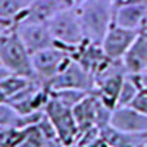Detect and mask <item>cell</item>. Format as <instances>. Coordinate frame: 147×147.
<instances>
[{
	"label": "cell",
	"mask_w": 147,
	"mask_h": 147,
	"mask_svg": "<svg viewBox=\"0 0 147 147\" xmlns=\"http://www.w3.org/2000/svg\"><path fill=\"white\" fill-rule=\"evenodd\" d=\"M75 9L80 15L85 40L102 44L106 31L113 24L116 9L113 0H84Z\"/></svg>",
	"instance_id": "6da1fadb"
},
{
	"label": "cell",
	"mask_w": 147,
	"mask_h": 147,
	"mask_svg": "<svg viewBox=\"0 0 147 147\" xmlns=\"http://www.w3.org/2000/svg\"><path fill=\"white\" fill-rule=\"evenodd\" d=\"M47 27L55 40V46L68 50L72 55V57L75 50L85 41L80 15L75 7H68L57 12L47 22Z\"/></svg>",
	"instance_id": "7a4b0ae2"
},
{
	"label": "cell",
	"mask_w": 147,
	"mask_h": 147,
	"mask_svg": "<svg viewBox=\"0 0 147 147\" xmlns=\"http://www.w3.org/2000/svg\"><path fill=\"white\" fill-rule=\"evenodd\" d=\"M0 63L10 74L34 78L31 53L22 44L13 25L0 38Z\"/></svg>",
	"instance_id": "3957f363"
},
{
	"label": "cell",
	"mask_w": 147,
	"mask_h": 147,
	"mask_svg": "<svg viewBox=\"0 0 147 147\" xmlns=\"http://www.w3.org/2000/svg\"><path fill=\"white\" fill-rule=\"evenodd\" d=\"M72 59H74L72 55L59 46H52L32 53L31 65H32L34 78L47 85V82L52 78H55Z\"/></svg>",
	"instance_id": "277c9868"
},
{
	"label": "cell",
	"mask_w": 147,
	"mask_h": 147,
	"mask_svg": "<svg viewBox=\"0 0 147 147\" xmlns=\"http://www.w3.org/2000/svg\"><path fill=\"white\" fill-rule=\"evenodd\" d=\"M44 113L53 124L60 146H71L77 143L80 137V129L71 107L60 103L50 94V100L44 107Z\"/></svg>",
	"instance_id": "5b68a950"
},
{
	"label": "cell",
	"mask_w": 147,
	"mask_h": 147,
	"mask_svg": "<svg viewBox=\"0 0 147 147\" xmlns=\"http://www.w3.org/2000/svg\"><path fill=\"white\" fill-rule=\"evenodd\" d=\"M47 87L50 88V91L65 90V88L93 91L94 80L75 59H72L55 78H52L47 82Z\"/></svg>",
	"instance_id": "8992f818"
},
{
	"label": "cell",
	"mask_w": 147,
	"mask_h": 147,
	"mask_svg": "<svg viewBox=\"0 0 147 147\" xmlns=\"http://www.w3.org/2000/svg\"><path fill=\"white\" fill-rule=\"evenodd\" d=\"M12 25H13L22 44L25 46V49L31 55L43 50V49L55 46V40L50 34L47 24L22 21V22H15Z\"/></svg>",
	"instance_id": "52a82bcc"
},
{
	"label": "cell",
	"mask_w": 147,
	"mask_h": 147,
	"mask_svg": "<svg viewBox=\"0 0 147 147\" xmlns=\"http://www.w3.org/2000/svg\"><path fill=\"white\" fill-rule=\"evenodd\" d=\"M138 34H140L138 31L124 28L113 22L106 31L103 41L100 44L103 49V53L106 55V57L113 60L122 59V56L127 53V50L134 43V40L137 38Z\"/></svg>",
	"instance_id": "ba28073f"
},
{
	"label": "cell",
	"mask_w": 147,
	"mask_h": 147,
	"mask_svg": "<svg viewBox=\"0 0 147 147\" xmlns=\"http://www.w3.org/2000/svg\"><path fill=\"white\" fill-rule=\"evenodd\" d=\"M109 125L128 134H147V115L131 106H119L112 110Z\"/></svg>",
	"instance_id": "9c48e42d"
},
{
	"label": "cell",
	"mask_w": 147,
	"mask_h": 147,
	"mask_svg": "<svg viewBox=\"0 0 147 147\" xmlns=\"http://www.w3.org/2000/svg\"><path fill=\"white\" fill-rule=\"evenodd\" d=\"M68 7H75L72 0H32V3L15 19V22L27 21L47 24L57 12Z\"/></svg>",
	"instance_id": "30bf717a"
},
{
	"label": "cell",
	"mask_w": 147,
	"mask_h": 147,
	"mask_svg": "<svg viewBox=\"0 0 147 147\" xmlns=\"http://www.w3.org/2000/svg\"><path fill=\"white\" fill-rule=\"evenodd\" d=\"M121 60L128 75H141L147 72V34L140 32Z\"/></svg>",
	"instance_id": "8fae6325"
},
{
	"label": "cell",
	"mask_w": 147,
	"mask_h": 147,
	"mask_svg": "<svg viewBox=\"0 0 147 147\" xmlns=\"http://www.w3.org/2000/svg\"><path fill=\"white\" fill-rule=\"evenodd\" d=\"M74 59H75L91 77H94V74L99 71V68L105 63V60L107 57L103 53V49H102L100 44H96V43L85 40L75 50Z\"/></svg>",
	"instance_id": "7c38bea8"
},
{
	"label": "cell",
	"mask_w": 147,
	"mask_h": 147,
	"mask_svg": "<svg viewBox=\"0 0 147 147\" xmlns=\"http://www.w3.org/2000/svg\"><path fill=\"white\" fill-rule=\"evenodd\" d=\"M146 9H147V3H129V5L116 6L113 22L124 28L141 32Z\"/></svg>",
	"instance_id": "4fadbf2b"
},
{
	"label": "cell",
	"mask_w": 147,
	"mask_h": 147,
	"mask_svg": "<svg viewBox=\"0 0 147 147\" xmlns=\"http://www.w3.org/2000/svg\"><path fill=\"white\" fill-rule=\"evenodd\" d=\"M32 0H0V19L13 24Z\"/></svg>",
	"instance_id": "5bb4252c"
},
{
	"label": "cell",
	"mask_w": 147,
	"mask_h": 147,
	"mask_svg": "<svg viewBox=\"0 0 147 147\" xmlns=\"http://www.w3.org/2000/svg\"><path fill=\"white\" fill-rule=\"evenodd\" d=\"M140 84L137 81L136 75H127L124 82L121 85L119 90V96H118V102H116V107L119 106H129L131 102L136 99V96L140 91Z\"/></svg>",
	"instance_id": "9a60e30c"
},
{
	"label": "cell",
	"mask_w": 147,
	"mask_h": 147,
	"mask_svg": "<svg viewBox=\"0 0 147 147\" xmlns=\"http://www.w3.org/2000/svg\"><path fill=\"white\" fill-rule=\"evenodd\" d=\"M32 78L24 77V75H18V74H9L6 75L2 81H0V88L3 90V93L6 94L7 100L10 97H13L15 94H18L19 91H22L27 85L31 82Z\"/></svg>",
	"instance_id": "2e32d148"
},
{
	"label": "cell",
	"mask_w": 147,
	"mask_h": 147,
	"mask_svg": "<svg viewBox=\"0 0 147 147\" xmlns=\"http://www.w3.org/2000/svg\"><path fill=\"white\" fill-rule=\"evenodd\" d=\"M0 128L24 129V116L19 115L10 103H0Z\"/></svg>",
	"instance_id": "e0dca14e"
},
{
	"label": "cell",
	"mask_w": 147,
	"mask_h": 147,
	"mask_svg": "<svg viewBox=\"0 0 147 147\" xmlns=\"http://www.w3.org/2000/svg\"><path fill=\"white\" fill-rule=\"evenodd\" d=\"M90 91H84V90H75V88H65V90H55L50 91L52 97L57 99L60 103H63L68 107H74L78 102H81L85 96Z\"/></svg>",
	"instance_id": "ac0fdd59"
},
{
	"label": "cell",
	"mask_w": 147,
	"mask_h": 147,
	"mask_svg": "<svg viewBox=\"0 0 147 147\" xmlns=\"http://www.w3.org/2000/svg\"><path fill=\"white\" fill-rule=\"evenodd\" d=\"M129 106L134 107L136 110H138V112L147 115V90H140Z\"/></svg>",
	"instance_id": "d6986e66"
},
{
	"label": "cell",
	"mask_w": 147,
	"mask_h": 147,
	"mask_svg": "<svg viewBox=\"0 0 147 147\" xmlns=\"http://www.w3.org/2000/svg\"><path fill=\"white\" fill-rule=\"evenodd\" d=\"M12 28V24L10 22H6V21H3V19H0V38L9 31Z\"/></svg>",
	"instance_id": "ffe728a7"
},
{
	"label": "cell",
	"mask_w": 147,
	"mask_h": 147,
	"mask_svg": "<svg viewBox=\"0 0 147 147\" xmlns=\"http://www.w3.org/2000/svg\"><path fill=\"white\" fill-rule=\"evenodd\" d=\"M137 77V81L140 84V88L141 90H147V72L141 74V75H136Z\"/></svg>",
	"instance_id": "44dd1931"
},
{
	"label": "cell",
	"mask_w": 147,
	"mask_h": 147,
	"mask_svg": "<svg viewBox=\"0 0 147 147\" xmlns=\"http://www.w3.org/2000/svg\"><path fill=\"white\" fill-rule=\"evenodd\" d=\"M9 74H10V72H9V71H7L5 66H2V65H0V81H2V80H3L6 75H9Z\"/></svg>",
	"instance_id": "7402d4cb"
},
{
	"label": "cell",
	"mask_w": 147,
	"mask_h": 147,
	"mask_svg": "<svg viewBox=\"0 0 147 147\" xmlns=\"http://www.w3.org/2000/svg\"><path fill=\"white\" fill-rule=\"evenodd\" d=\"M141 32L147 34V9H146V16H144V22H143V28H141Z\"/></svg>",
	"instance_id": "603a6c76"
},
{
	"label": "cell",
	"mask_w": 147,
	"mask_h": 147,
	"mask_svg": "<svg viewBox=\"0 0 147 147\" xmlns=\"http://www.w3.org/2000/svg\"><path fill=\"white\" fill-rule=\"evenodd\" d=\"M7 102V97H6V94L3 93V90L0 88V103H6Z\"/></svg>",
	"instance_id": "cb8c5ba5"
},
{
	"label": "cell",
	"mask_w": 147,
	"mask_h": 147,
	"mask_svg": "<svg viewBox=\"0 0 147 147\" xmlns=\"http://www.w3.org/2000/svg\"><path fill=\"white\" fill-rule=\"evenodd\" d=\"M81 2H84V0H72V3H74V6H77V5H80Z\"/></svg>",
	"instance_id": "d4e9b609"
},
{
	"label": "cell",
	"mask_w": 147,
	"mask_h": 147,
	"mask_svg": "<svg viewBox=\"0 0 147 147\" xmlns=\"http://www.w3.org/2000/svg\"><path fill=\"white\" fill-rule=\"evenodd\" d=\"M140 147H146V144H144V146H140Z\"/></svg>",
	"instance_id": "484cf974"
},
{
	"label": "cell",
	"mask_w": 147,
	"mask_h": 147,
	"mask_svg": "<svg viewBox=\"0 0 147 147\" xmlns=\"http://www.w3.org/2000/svg\"><path fill=\"white\" fill-rule=\"evenodd\" d=\"M146 147H147V144H146Z\"/></svg>",
	"instance_id": "4316f807"
},
{
	"label": "cell",
	"mask_w": 147,
	"mask_h": 147,
	"mask_svg": "<svg viewBox=\"0 0 147 147\" xmlns=\"http://www.w3.org/2000/svg\"><path fill=\"white\" fill-rule=\"evenodd\" d=\"M0 65H2V63H0Z\"/></svg>",
	"instance_id": "83f0119b"
}]
</instances>
